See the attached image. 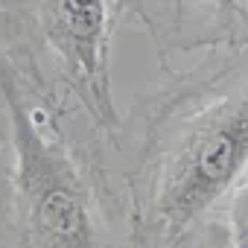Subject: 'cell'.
Masks as SVG:
<instances>
[{"label": "cell", "instance_id": "cell-1", "mask_svg": "<svg viewBox=\"0 0 248 248\" xmlns=\"http://www.w3.org/2000/svg\"><path fill=\"white\" fill-rule=\"evenodd\" d=\"M0 93L15 146V184L24 199L32 248H102L88 210L85 184L67 152L30 117L18 76L0 53Z\"/></svg>", "mask_w": 248, "mask_h": 248}, {"label": "cell", "instance_id": "cell-2", "mask_svg": "<svg viewBox=\"0 0 248 248\" xmlns=\"http://www.w3.org/2000/svg\"><path fill=\"white\" fill-rule=\"evenodd\" d=\"M248 164V96L216 114L190 140L172 172L164 199L161 222L172 242L199 213H204Z\"/></svg>", "mask_w": 248, "mask_h": 248}, {"label": "cell", "instance_id": "cell-3", "mask_svg": "<svg viewBox=\"0 0 248 248\" xmlns=\"http://www.w3.org/2000/svg\"><path fill=\"white\" fill-rule=\"evenodd\" d=\"M108 3L105 0H62L50 6L47 35L62 53L70 79L93 117L117 126L108 76Z\"/></svg>", "mask_w": 248, "mask_h": 248}, {"label": "cell", "instance_id": "cell-4", "mask_svg": "<svg viewBox=\"0 0 248 248\" xmlns=\"http://www.w3.org/2000/svg\"><path fill=\"white\" fill-rule=\"evenodd\" d=\"M231 239L233 248H248V181L231 204Z\"/></svg>", "mask_w": 248, "mask_h": 248}]
</instances>
